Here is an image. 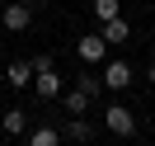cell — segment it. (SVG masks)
<instances>
[{"instance_id": "6da1fadb", "label": "cell", "mask_w": 155, "mask_h": 146, "mask_svg": "<svg viewBox=\"0 0 155 146\" xmlns=\"http://www.w3.org/2000/svg\"><path fill=\"white\" fill-rule=\"evenodd\" d=\"M28 24H33V5L28 0H10V5L0 10V29L5 33H24Z\"/></svg>"}, {"instance_id": "7a4b0ae2", "label": "cell", "mask_w": 155, "mask_h": 146, "mask_svg": "<svg viewBox=\"0 0 155 146\" xmlns=\"http://www.w3.org/2000/svg\"><path fill=\"white\" fill-rule=\"evenodd\" d=\"M104 127L117 132V137H132L136 132V113H127V104H108L104 108Z\"/></svg>"}, {"instance_id": "3957f363", "label": "cell", "mask_w": 155, "mask_h": 146, "mask_svg": "<svg viewBox=\"0 0 155 146\" xmlns=\"http://www.w3.org/2000/svg\"><path fill=\"white\" fill-rule=\"evenodd\" d=\"M75 57L85 61V66H99V61L108 57V42H104V33H85V38L75 42Z\"/></svg>"}, {"instance_id": "277c9868", "label": "cell", "mask_w": 155, "mask_h": 146, "mask_svg": "<svg viewBox=\"0 0 155 146\" xmlns=\"http://www.w3.org/2000/svg\"><path fill=\"white\" fill-rule=\"evenodd\" d=\"M132 80H136V71L127 66V61H104V85L108 90H127Z\"/></svg>"}, {"instance_id": "5b68a950", "label": "cell", "mask_w": 155, "mask_h": 146, "mask_svg": "<svg viewBox=\"0 0 155 146\" xmlns=\"http://www.w3.org/2000/svg\"><path fill=\"white\" fill-rule=\"evenodd\" d=\"M61 137H66L71 146H89L94 141V127H89L85 118H66V123H61Z\"/></svg>"}, {"instance_id": "8992f818", "label": "cell", "mask_w": 155, "mask_h": 146, "mask_svg": "<svg viewBox=\"0 0 155 146\" xmlns=\"http://www.w3.org/2000/svg\"><path fill=\"white\" fill-rule=\"evenodd\" d=\"M33 76H38L33 61H10V66H5V80H10L14 90H33Z\"/></svg>"}, {"instance_id": "52a82bcc", "label": "cell", "mask_w": 155, "mask_h": 146, "mask_svg": "<svg viewBox=\"0 0 155 146\" xmlns=\"http://www.w3.org/2000/svg\"><path fill=\"white\" fill-rule=\"evenodd\" d=\"M99 33H104V42H108V47H117V42H127V38H132V24H127V14H122V19L99 24Z\"/></svg>"}, {"instance_id": "ba28073f", "label": "cell", "mask_w": 155, "mask_h": 146, "mask_svg": "<svg viewBox=\"0 0 155 146\" xmlns=\"http://www.w3.org/2000/svg\"><path fill=\"white\" fill-rule=\"evenodd\" d=\"M0 132L24 137V132H28V113H24V108H5V113H0Z\"/></svg>"}, {"instance_id": "9c48e42d", "label": "cell", "mask_w": 155, "mask_h": 146, "mask_svg": "<svg viewBox=\"0 0 155 146\" xmlns=\"http://www.w3.org/2000/svg\"><path fill=\"white\" fill-rule=\"evenodd\" d=\"M33 94H38V99H57V94H61V76H57V71L33 76Z\"/></svg>"}, {"instance_id": "30bf717a", "label": "cell", "mask_w": 155, "mask_h": 146, "mask_svg": "<svg viewBox=\"0 0 155 146\" xmlns=\"http://www.w3.org/2000/svg\"><path fill=\"white\" fill-rule=\"evenodd\" d=\"M61 104H66V118H85L94 99H89L85 90H66V94H61Z\"/></svg>"}, {"instance_id": "8fae6325", "label": "cell", "mask_w": 155, "mask_h": 146, "mask_svg": "<svg viewBox=\"0 0 155 146\" xmlns=\"http://www.w3.org/2000/svg\"><path fill=\"white\" fill-rule=\"evenodd\" d=\"M75 90H85L89 99H99L108 85H104V76H94V66H85V76H75Z\"/></svg>"}, {"instance_id": "7c38bea8", "label": "cell", "mask_w": 155, "mask_h": 146, "mask_svg": "<svg viewBox=\"0 0 155 146\" xmlns=\"http://www.w3.org/2000/svg\"><path fill=\"white\" fill-rule=\"evenodd\" d=\"M66 137H61V127H33L28 132V146H61Z\"/></svg>"}, {"instance_id": "4fadbf2b", "label": "cell", "mask_w": 155, "mask_h": 146, "mask_svg": "<svg viewBox=\"0 0 155 146\" xmlns=\"http://www.w3.org/2000/svg\"><path fill=\"white\" fill-rule=\"evenodd\" d=\"M94 19H99V24L122 19V0H94Z\"/></svg>"}, {"instance_id": "5bb4252c", "label": "cell", "mask_w": 155, "mask_h": 146, "mask_svg": "<svg viewBox=\"0 0 155 146\" xmlns=\"http://www.w3.org/2000/svg\"><path fill=\"white\" fill-rule=\"evenodd\" d=\"M28 61H33V71H38V76H42V71H57V61H52L47 52H38V57H28Z\"/></svg>"}, {"instance_id": "9a60e30c", "label": "cell", "mask_w": 155, "mask_h": 146, "mask_svg": "<svg viewBox=\"0 0 155 146\" xmlns=\"http://www.w3.org/2000/svg\"><path fill=\"white\" fill-rule=\"evenodd\" d=\"M141 76H146V80H150V85H155V61H150V66H146V71H141Z\"/></svg>"}, {"instance_id": "2e32d148", "label": "cell", "mask_w": 155, "mask_h": 146, "mask_svg": "<svg viewBox=\"0 0 155 146\" xmlns=\"http://www.w3.org/2000/svg\"><path fill=\"white\" fill-rule=\"evenodd\" d=\"M5 5H10V0H0V10H5Z\"/></svg>"}, {"instance_id": "e0dca14e", "label": "cell", "mask_w": 155, "mask_h": 146, "mask_svg": "<svg viewBox=\"0 0 155 146\" xmlns=\"http://www.w3.org/2000/svg\"><path fill=\"white\" fill-rule=\"evenodd\" d=\"M150 61H155V47H150Z\"/></svg>"}]
</instances>
